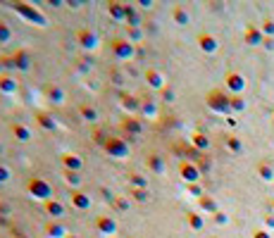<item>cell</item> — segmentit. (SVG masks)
Listing matches in <instances>:
<instances>
[{"label": "cell", "mask_w": 274, "mask_h": 238, "mask_svg": "<svg viewBox=\"0 0 274 238\" xmlns=\"http://www.w3.org/2000/svg\"><path fill=\"white\" fill-rule=\"evenodd\" d=\"M108 14L115 19V22H124V17H126V2H119V0H110L108 5Z\"/></svg>", "instance_id": "cell-16"}, {"label": "cell", "mask_w": 274, "mask_h": 238, "mask_svg": "<svg viewBox=\"0 0 274 238\" xmlns=\"http://www.w3.org/2000/svg\"><path fill=\"white\" fill-rule=\"evenodd\" d=\"M146 164H148V169H151L153 174H164V169H167V164H164V159L160 153H148Z\"/></svg>", "instance_id": "cell-18"}, {"label": "cell", "mask_w": 274, "mask_h": 238, "mask_svg": "<svg viewBox=\"0 0 274 238\" xmlns=\"http://www.w3.org/2000/svg\"><path fill=\"white\" fill-rule=\"evenodd\" d=\"M141 98L134 95V93H122L119 95V105H122L124 112H129V115H134V112H141Z\"/></svg>", "instance_id": "cell-9"}, {"label": "cell", "mask_w": 274, "mask_h": 238, "mask_svg": "<svg viewBox=\"0 0 274 238\" xmlns=\"http://www.w3.org/2000/svg\"><path fill=\"white\" fill-rule=\"evenodd\" d=\"M96 231L103 234V236H115V234H117V222H115V217H110V214L96 217Z\"/></svg>", "instance_id": "cell-7"}, {"label": "cell", "mask_w": 274, "mask_h": 238, "mask_svg": "<svg viewBox=\"0 0 274 238\" xmlns=\"http://www.w3.org/2000/svg\"><path fill=\"white\" fill-rule=\"evenodd\" d=\"M103 150H105V155H110L112 159H126L129 153H131L129 141H124L119 136H108V138L103 141Z\"/></svg>", "instance_id": "cell-3"}, {"label": "cell", "mask_w": 274, "mask_h": 238, "mask_svg": "<svg viewBox=\"0 0 274 238\" xmlns=\"http://www.w3.org/2000/svg\"><path fill=\"white\" fill-rule=\"evenodd\" d=\"M43 212H45L50 219H57V217L65 214V205L57 198H53V200H48V202H43Z\"/></svg>", "instance_id": "cell-17"}, {"label": "cell", "mask_w": 274, "mask_h": 238, "mask_svg": "<svg viewBox=\"0 0 274 238\" xmlns=\"http://www.w3.org/2000/svg\"><path fill=\"white\" fill-rule=\"evenodd\" d=\"M27 193L34 200L48 202V200H53V184L43 176H31V179H27Z\"/></svg>", "instance_id": "cell-2"}, {"label": "cell", "mask_w": 274, "mask_h": 238, "mask_svg": "<svg viewBox=\"0 0 274 238\" xmlns=\"http://www.w3.org/2000/svg\"><path fill=\"white\" fill-rule=\"evenodd\" d=\"M2 67H5V69H14L12 55H5V57H2Z\"/></svg>", "instance_id": "cell-38"}, {"label": "cell", "mask_w": 274, "mask_h": 238, "mask_svg": "<svg viewBox=\"0 0 274 238\" xmlns=\"http://www.w3.org/2000/svg\"><path fill=\"white\" fill-rule=\"evenodd\" d=\"M60 162H62V167L69 169V172H81L83 167V159L77 155V153H62L60 155Z\"/></svg>", "instance_id": "cell-12"}, {"label": "cell", "mask_w": 274, "mask_h": 238, "mask_svg": "<svg viewBox=\"0 0 274 238\" xmlns=\"http://www.w3.org/2000/svg\"><path fill=\"white\" fill-rule=\"evenodd\" d=\"M12 10L19 17H24L27 22H31L34 27H39V29H45L48 27V17L36 7V5H31V2H24V0H14L12 2Z\"/></svg>", "instance_id": "cell-1"}, {"label": "cell", "mask_w": 274, "mask_h": 238, "mask_svg": "<svg viewBox=\"0 0 274 238\" xmlns=\"http://www.w3.org/2000/svg\"><path fill=\"white\" fill-rule=\"evenodd\" d=\"M67 238H79V236H77V234H69V236Z\"/></svg>", "instance_id": "cell-46"}, {"label": "cell", "mask_w": 274, "mask_h": 238, "mask_svg": "<svg viewBox=\"0 0 274 238\" xmlns=\"http://www.w3.org/2000/svg\"><path fill=\"white\" fill-rule=\"evenodd\" d=\"M112 207H115L117 212H126V210H129V198L115 196V198H112Z\"/></svg>", "instance_id": "cell-32"}, {"label": "cell", "mask_w": 274, "mask_h": 238, "mask_svg": "<svg viewBox=\"0 0 274 238\" xmlns=\"http://www.w3.org/2000/svg\"><path fill=\"white\" fill-rule=\"evenodd\" d=\"M172 95H174V93L169 91V88H162V98H164V100H172Z\"/></svg>", "instance_id": "cell-44"}, {"label": "cell", "mask_w": 274, "mask_h": 238, "mask_svg": "<svg viewBox=\"0 0 274 238\" xmlns=\"http://www.w3.org/2000/svg\"><path fill=\"white\" fill-rule=\"evenodd\" d=\"M207 103H210V107H215V110H224V107H227L224 98H222L219 93H212V95L207 98Z\"/></svg>", "instance_id": "cell-33"}, {"label": "cell", "mask_w": 274, "mask_h": 238, "mask_svg": "<svg viewBox=\"0 0 274 238\" xmlns=\"http://www.w3.org/2000/svg\"><path fill=\"white\" fill-rule=\"evenodd\" d=\"M43 234H45L48 238H67L69 236V231L62 224H60L57 219H50V222H45V226H43Z\"/></svg>", "instance_id": "cell-13"}, {"label": "cell", "mask_w": 274, "mask_h": 238, "mask_svg": "<svg viewBox=\"0 0 274 238\" xmlns=\"http://www.w3.org/2000/svg\"><path fill=\"white\" fill-rule=\"evenodd\" d=\"M110 81H112L115 86H124V77H122V72H119V69H112V72H110Z\"/></svg>", "instance_id": "cell-36"}, {"label": "cell", "mask_w": 274, "mask_h": 238, "mask_svg": "<svg viewBox=\"0 0 274 238\" xmlns=\"http://www.w3.org/2000/svg\"><path fill=\"white\" fill-rule=\"evenodd\" d=\"M141 115H143V117H148V119L155 117V115H157V105H155V100H151V98H148V100H143V103H141Z\"/></svg>", "instance_id": "cell-25"}, {"label": "cell", "mask_w": 274, "mask_h": 238, "mask_svg": "<svg viewBox=\"0 0 274 238\" xmlns=\"http://www.w3.org/2000/svg\"><path fill=\"white\" fill-rule=\"evenodd\" d=\"M179 174H181V179H186V181H196V179H198V169H196V164L186 162V159L179 164Z\"/></svg>", "instance_id": "cell-21"}, {"label": "cell", "mask_w": 274, "mask_h": 238, "mask_svg": "<svg viewBox=\"0 0 274 238\" xmlns=\"http://www.w3.org/2000/svg\"><path fill=\"white\" fill-rule=\"evenodd\" d=\"M34 121L41 126L43 131H55V129H57V121H55L53 115H48V112H36V115H34Z\"/></svg>", "instance_id": "cell-19"}, {"label": "cell", "mask_w": 274, "mask_h": 238, "mask_svg": "<svg viewBox=\"0 0 274 238\" xmlns=\"http://www.w3.org/2000/svg\"><path fill=\"white\" fill-rule=\"evenodd\" d=\"M62 176H65V184L67 186H72L74 191H79V186H81V172H69V169H65L62 172Z\"/></svg>", "instance_id": "cell-24"}, {"label": "cell", "mask_w": 274, "mask_h": 238, "mask_svg": "<svg viewBox=\"0 0 274 238\" xmlns=\"http://www.w3.org/2000/svg\"><path fill=\"white\" fill-rule=\"evenodd\" d=\"M227 83H229L232 88H238V86H241V79H238V77H229V79H227Z\"/></svg>", "instance_id": "cell-41"}, {"label": "cell", "mask_w": 274, "mask_h": 238, "mask_svg": "<svg viewBox=\"0 0 274 238\" xmlns=\"http://www.w3.org/2000/svg\"><path fill=\"white\" fill-rule=\"evenodd\" d=\"M69 202H72V207H77V210H88V207H91V196L83 193V191H72V193H69Z\"/></svg>", "instance_id": "cell-15"}, {"label": "cell", "mask_w": 274, "mask_h": 238, "mask_svg": "<svg viewBox=\"0 0 274 238\" xmlns=\"http://www.w3.org/2000/svg\"><path fill=\"white\" fill-rule=\"evenodd\" d=\"M129 198H134L136 202H148L151 191L148 188H129Z\"/></svg>", "instance_id": "cell-26"}, {"label": "cell", "mask_w": 274, "mask_h": 238, "mask_svg": "<svg viewBox=\"0 0 274 238\" xmlns=\"http://www.w3.org/2000/svg\"><path fill=\"white\" fill-rule=\"evenodd\" d=\"M10 133L14 136V141H19V143H29L31 141V129L27 124H22V121H12L10 124Z\"/></svg>", "instance_id": "cell-14"}, {"label": "cell", "mask_w": 274, "mask_h": 238, "mask_svg": "<svg viewBox=\"0 0 274 238\" xmlns=\"http://www.w3.org/2000/svg\"><path fill=\"white\" fill-rule=\"evenodd\" d=\"M129 238H138V236H129Z\"/></svg>", "instance_id": "cell-47"}, {"label": "cell", "mask_w": 274, "mask_h": 238, "mask_svg": "<svg viewBox=\"0 0 274 238\" xmlns=\"http://www.w3.org/2000/svg\"><path fill=\"white\" fill-rule=\"evenodd\" d=\"M110 53L117 60H131L136 55V45L126 39H112L110 40Z\"/></svg>", "instance_id": "cell-4"}, {"label": "cell", "mask_w": 274, "mask_h": 238, "mask_svg": "<svg viewBox=\"0 0 274 238\" xmlns=\"http://www.w3.org/2000/svg\"><path fill=\"white\" fill-rule=\"evenodd\" d=\"M79 115H81L83 121H98V110L93 105H88V103H79Z\"/></svg>", "instance_id": "cell-22"}, {"label": "cell", "mask_w": 274, "mask_h": 238, "mask_svg": "<svg viewBox=\"0 0 274 238\" xmlns=\"http://www.w3.org/2000/svg\"><path fill=\"white\" fill-rule=\"evenodd\" d=\"M186 222H189L191 229H200V226H203V219H200L196 212H189V214H186Z\"/></svg>", "instance_id": "cell-34"}, {"label": "cell", "mask_w": 274, "mask_h": 238, "mask_svg": "<svg viewBox=\"0 0 274 238\" xmlns=\"http://www.w3.org/2000/svg\"><path fill=\"white\" fill-rule=\"evenodd\" d=\"M12 214V207L5 202V200H0V219H5V217H10Z\"/></svg>", "instance_id": "cell-37"}, {"label": "cell", "mask_w": 274, "mask_h": 238, "mask_svg": "<svg viewBox=\"0 0 274 238\" xmlns=\"http://www.w3.org/2000/svg\"><path fill=\"white\" fill-rule=\"evenodd\" d=\"M136 5H141V7H153V0H136Z\"/></svg>", "instance_id": "cell-43"}, {"label": "cell", "mask_w": 274, "mask_h": 238, "mask_svg": "<svg viewBox=\"0 0 274 238\" xmlns=\"http://www.w3.org/2000/svg\"><path fill=\"white\" fill-rule=\"evenodd\" d=\"M12 236H14V238H29L27 234L22 231V229H12Z\"/></svg>", "instance_id": "cell-42"}, {"label": "cell", "mask_w": 274, "mask_h": 238, "mask_svg": "<svg viewBox=\"0 0 274 238\" xmlns=\"http://www.w3.org/2000/svg\"><path fill=\"white\" fill-rule=\"evenodd\" d=\"M10 179H12V172H10V167L0 162V184H7Z\"/></svg>", "instance_id": "cell-35"}, {"label": "cell", "mask_w": 274, "mask_h": 238, "mask_svg": "<svg viewBox=\"0 0 274 238\" xmlns=\"http://www.w3.org/2000/svg\"><path fill=\"white\" fill-rule=\"evenodd\" d=\"M129 184H131V188H148V179L143 174L131 172L129 174Z\"/></svg>", "instance_id": "cell-27"}, {"label": "cell", "mask_w": 274, "mask_h": 238, "mask_svg": "<svg viewBox=\"0 0 274 238\" xmlns=\"http://www.w3.org/2000/svg\"><path fill=\"white\" fill-rule=\"evenodd\" d=\"M124 29H126V36H124V39L131 40L134 45H136L138 40L143 39V31H141V27H124Z\"/></svg>", "instance_id": "cell-29"}, {"label": "cell", "mask_w": 274, "mask_h": 238, "mask_svg": "<svg viewBox=\"0 0 274 238\" xmlns=\"http://www.w3.org/2000/svg\"><path fill=\"white\" fill-rule=\"evenodd\" d=\"M12 60H14V69H17V72H29V67H31V53H29L27 48H17L12 53Z\"/></svg>", "instance_id": "cell-10"}, {"label": "cell", "mask_w": 274, "mask_h": 238, "mask_svg": "<svg viewBox=\"0 0 274 238\" xmlns=\"http://www.w3.org/2000/svg\"><path fill=\"white\" fill-rule=\"evenodd\" d=\"M200 205H203L205 210H215V202H212L210 198H200Z\"/></svg>", "instance_id": "cell-40"}, {"label": "cell", "mask_w": 274, "mask_h": 238, "mask_svg": "<svg viewBox=\"0 0 274 238\" xmlns=\"http://www.w3.org/2000/svg\"><path fill=\"white\" fill-rule=\"evenodd\" d=\"M17 88H19V81L14 79L12 74H2L0 77V93L12 95V93H17Z\"/></svg>", "instance_id": "cell-20"}, {"label": "cell", "mask_w": 274, "mask_h": 238, "mask_svg": "<svg viewBox=\"0 0 274 238\" xmlns=\"http://www.w3.org/2000/svg\"><path fill=\"white\" fill-rule=\"evenodd\" d=\"M172 17H174V22H177V24H181V27H184V24H189V14H186V10H184L181 5H177V7H174Z\"/></svg>", "instance_id": "cell-30"}, {"label": "cell", "mask_w": 274, "mask_h": 238, "mask_svg": "<svg viewBox=\"0 0 274 238\" xmlns=\"http://www.w3.org/2000/svg\"><path fill=\"white\" fill-rule=\"evenodd\" d=\"M12 40V27L5 22V19H0V43L5 45V43H10Z\"/></svg>", "instance_id": "cell-28"}, {"label": "cell", "mask_w": 274, "mask_h": 238, "mask_svg": "<svg viewBox=\"0 0 274 238\" xmlns=\"http://www.w3.org/2000/svg\"><path fill=\"white\" fill-rule=\"evenodd\" d=\"M198 43H200V48L207 50V53H212V50H215V39H212V36H207V34H200V36H198Z\"/></svg>", "instance_id": "cell-31"}, {"label": "cell", "mask_w": 274, "mask_h": 238, "mask_svg": "<svg viewBox=\"0 0 274 238\" xmlns=\"http://www.w3.org/2000/svg\"><path fill=\"white\" fill-rule=\"evenodd\" d=\"M5 74V67H2V57H0V77Z\"/></svg>", "instance_id": "cell-45"}, {"label": "cell", "mask_w": 274, "mask_h": 238, "mask_svg": "<svg viewBox=\"0 0 274 238\" xmlns=\"http://www.w3.org/2000/svg\"><path fill=\"white\" fill-rule=\"evenodd\" d=\"M193 143H196L198 148H205L207 146V141L203 138V136H200V133H196V136H193Z\"/></svg>", "instance_id": "cell-39"}, {"label": "cell", "mask_w": 274, "mask_h": 238, "mask_svg": "<svg viewBox=\"0 0 274 238\" xmlns=\"http://www.w3.org/2000/svg\"><path fill=\"white\" fill-rule=\"evenodd\" d=\"M119 126H122V131L129 133V136H141V133H143V121H138V119L131 117V115H126V117L119 121Z\"/></svg>", "instance_id": "cell-11"}, {"label": "cell", "mask_w": 274, "mask_h": 238, "mask_svg": "<svg viewBox=\"0 0 274 238\" xmlns=\"http://www.w3.org/2000/svg\"><path fill=\"white\" fill-rule=\"evenodd\" d=\"M143 79H146V83L151 86V88H155V91H162L164 88V77L160 69H155V67H148L146 72H143Z\"/></svg>", "instance_id": "cell-8"}, {"label": "cell", "mask_w": 274, "mask_h": 238, "mask_svg": "<svg viewBox=\"0 0 274 238\" xmlns=\"http://www.w3.org/2000/svg\"><path fill=\"white\" fill-rule=\"evenodd\" d=\"M77 43L81 45L83 50H96L98 48V34L93 31V29L81 27L79 31H77Z\"/></svg>", "instance_id": "cell-5"}, {"label": "cell", "mask_w": 274, "mask_h": 238, "mask_svg": "<svg viewBox=\"0 0 274 238\" xmlns=\"http://www.w3.org/2000/svg\"><path fill=\"white\" fill-rule=\"evenodd\" d=\"M124 22H126V27H141V17H138L136 7L131 2H126V17H124Z\"/></svg>", "instance_id": "cell-23"}, {"label": "cell", "mask_w": 274, "mask_h": 238, "mask_svg": "<svg viewBox=\"0 0 274 238\" xmlns=\"http://www.w3.org/2000/svg\"><path fill=\"white\" fill-rule=\"evenodd\" d=\"M43 95H45V100H48L50 105H55V107L65 105V88H62L60 83H48V86L43 88Z\"/></svg>", "instance_id": "cell-6"}]
</instances>
